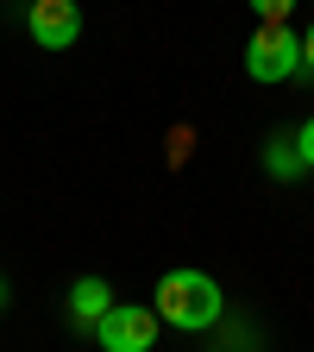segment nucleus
<instances>
[{"label":"nucleus","mask_w":314,"mask_h":352,"mask_svg":"<svg viewBox=\"0 0 314 352\" xmlns=\"http://www.w3.org/2000/svg\"><path fill=\"white\" fill-rule=\"evenodd\" d=\"M151 308H157V321L176 327V333H208L220 315H227V296H220V283H214L208 271H195V264H176V271L157 277Z\"/></svg>","instance_id":"f257e3e1"},{"label":"nucleus","mask_w":314,"mask_h":352,"mask_svg":"<svg viewBox=\"0 0 314 352\" xmlns=\"http://www.w3.org/2000/svg\"><path fill=\"white\" fill-rule=\"evenodd\" d=\"M245 76L264 82V88L302 76V32H295V25H258V32L245 38Z\"/></svg>","instance_id":"f03ea898"},{"label":"nucleus","mask_w":314,"mask_h":352,"mask_svg":"<svg viewBox=\"0 0 314 352\" xmlns=\"http://www.w3.org/2000/svg\"><path fill=\"white\" fill-rule=\"evenodd\" d=\"M157 308H145V302H113L107 315H101V327H95V346L101 352H151L157 346Z\"/></svg>","instance_id":"7ed1b4c3"},{"label":"nucleus","mask_w":314,"mask_h":352,"mask_svg":"<svg viewBox=\"0 0 314 352\" xmlns=\"http://www.w3.org/2000/svg\"><path fill=\"white\" fill-rule=\"evenodd\" d=\"M25 32L38 51H69L82 38V0H32L25 7Z\"/></svg>","instance_id":"20e7f679"},{"label":"nucleus","mask_w":314,"mask_h":352,"mask_svg":"<svg viewBox=\"0 0 314 352\" xmlns=\"http://www.w3.org/2000/svg\"><path fill=\"white\" fill-rule=\"evenodd\" d=\"M107 308H113V283H107V277H76V283H69V321H76L82 333H95Z\"/></svg>","instance_id":"39448f33"},{"label":"nucleus","mask_w":314,"mask_h":352,"mask_svg":"<svg viewBox=\"0 0 314 352\" xmlns=\"http://www.w3.org/2000/svg\"><path fill=\"white\" fill-rule=\"evenodd\" d=\"M264 170H271V176H277V183H295V176H302L308 164H302V151H295V139H271V145H264Z\"/></svg>","instance_id":"423d86ee"},{"label":"nucleus","mask_w":314,"mask_h":352,"mask_svg":"<svg viewBox=\"0 0 314 352\" xmlns=\"http://www.w3.org/2000/svg\"><path fill=\"white\" fill-rule=\"evenodd\" d=\"M245 7L258 13V25H289V13H295V0H245Z\"/></svg>","instance_id":"0eeeda50"},{"label":"nucleus","mask_w":314,"mask_h":352,"mask_svg":"<svg viewBox=\"0 0 314 352\" xmlns=\"http://www.w3.org/2000/svg\"><path fill=\"white\" fill-rule=\"evenodd\" d=\"M295 151H302V164L314 170V113H308V120L295 126Z\"/></svg>","instance_id":"6e6552de"},{"label":"nucleus","mask_w":314,"mask_h":352,"mask_svg":"<svg viewBox=\"0 0 314 352\" xmlns=\"http://www.w3.org/2000/svg\"><path fill=\"white\" fill-rule=\"evenodd\" d=\"M302 69H308V76H314V25H308V32H302Z\"/></svg>","instance_id":"1a4fd4ad"},{"label":"nucleus","mask_w":314,"mask_h":352,"mask_svg":"<svg viewBox=\"0 0 314 352\" xmlns=\"http://www.w3.org/2000/svg\"><path fill=\"white\" fill-rule=\"evenodd\" d=\"M0 302H7V289H0Z\"/></svg>","instance_id":"9d476101"}]
</instances>
